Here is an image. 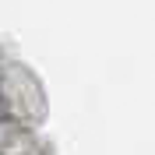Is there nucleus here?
Returning <instances> with one entry per match:
<instances>
[{"label": "nucleus", "mask_w": 155, "mask_h": 155, "mask_svg": "<svg viewBox=\"0 0 155 155\" xmlns=\"http://www.w3.org/2000/svg\"><path fill=\"white\" fill-rule=\"evenodd\" d=\"M7 116V102H4V95H0V120Z\"/></svg>", "instance_id": "1"}]
</instances>
